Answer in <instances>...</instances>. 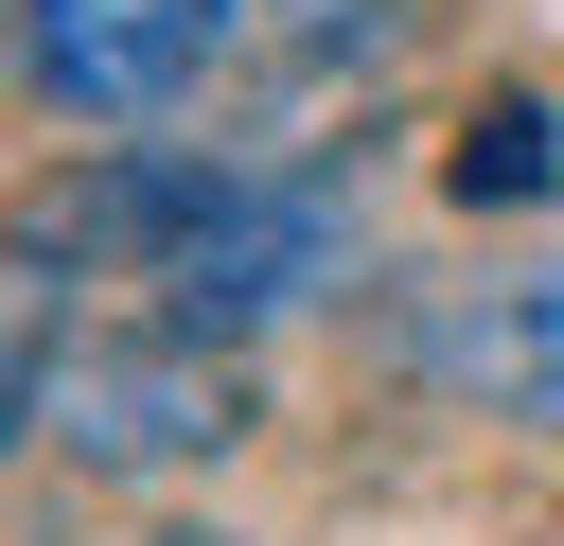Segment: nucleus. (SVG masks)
<instances>
[{
    "instance_id": "f257e3e1",
    "label": "nucleus",
    "mask_w": 564,
    "mask_h": 546,
    "mask_svg": "<svg viewBox=\"0 0 564 546\" xmlns=\"http://www.w3.org/2000/svg\"><path fill=\"white\" fill-rule=\"evenodd\" d=\"M106 229L159 247V317L212 335V352L264 335V317H300L317 282H352V194L317 159H123Z\"/></svg>"
},
{
    "instance_id": "20e7f679",
    "label": "nucleus",
    "mask_w": 564,
    "mask_h": 546,
    "mask_svg": "<svg viewBox=\"0 0 564 546\" xmlns=\"http://www.w3.org/2000/svg\"><path fill=\"white\" fill-rule=\"evenodd\" d=\"M229 35H247V0H18V70L70 123H159Z\"/></svg>"
},
{
    "instance_id": "7ed1b4c3",
    "label": "nucleus",
    "mask_w": 564,
    "mask_h": 546,
    "mask_svg": "<svg viewBox=\"0 0 564 546\" xmlns=\"http://www.w3.org/2000/svg\"><path fill=\"white\" fill-rule=\"evenodd\" d=\"M405 370L476 423H529L564 440V264H476V282H423L405 299Z\"/></svg>"
},
{
    "instance_id": "423d86ee",
    "label": "nucleus",
    "mask_w": 564,
    "mask_h": 546,
    "mask_svg": "<svg viewBox=\"0 0 564 546\" xmlns=\"http://www.w3.org/2000/svg\"><path fill=\"white\" fill-rule=\"evenodd\" d=\"M141 546H229V528H141Z\"/></svg>"
},
{
    "instance_id": "39448f33",
    "label": "nucleus",
    "mask_w": 564,
    "mask_h": 546,
    "mask_svg": "<svg viewBox=\"0 0 564 546\" xmlns=\"http://www.w3.org/2000/svg\"><path fill=\"white\" fill-rule=\"evenodd\" d=\"M441 176H458V194H476V211H529V194H546V176H564V141H546V106H476V123H458V159H441Z\"/></svg>"
},
{
    "instance_id": "f03ea898",
    "label": "nucleus",
    "mask_w": 564,
    "mask_h": 546,
    "mask_svg": "<svg viewBox=\"0 0 564 546\" xmlns=\"http://www.w3.org/2000/svg\"><path fill=\"white\" fill-rule=\"evenodd\" d=\"M18 423L35 440H70L88 476H176V458H229L247 440V370L212 352V335H123V352H53V370H18Z\"/></svg>"
}]
</instances>
